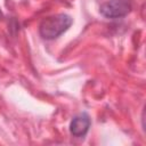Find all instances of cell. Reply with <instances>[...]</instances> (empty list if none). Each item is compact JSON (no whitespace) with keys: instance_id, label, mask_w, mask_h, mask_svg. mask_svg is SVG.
<instances>
[{"instance_id":"6da1fadb","label":"cell","mask_w":146,"mask_h":146,"mask_svg":"<svg viewBox=\"0 0 146 146\" xmlns=\"http://www.w3.org/2000/svg\"><path fill=\"white\" fill-rule=\"evenodd\" d=\"M71 16L66 14H56L43 18L39 25V33L46 40H54L62 35L72 25Z\"/></svg>"},{"instance_id":"7a4b0ae2","label":"cell","mask_w":146,"mask_h":146,"mask_svg":"<svg viewBox=\"0 0 146 146\" xmlns=\"http://www.w3.org/2000/svg\"><path fill=\"white\" fill-rule=\"evenodd\" d=\"M132 9L131 0H108L100 6V14L106 18H121Z\"/></svg>"},{"instance_id":"277c9868","label":"cell","mask_w":146,"mask_h":146,"mask_svg":"<svg viewBox=\"0 0 146 146\" xmlns=\"http://www.w3.org/2000/svg\"><path fill=\"white\" fill-rule=\"evenodd\" d=\"M2 18H3V14H2V11L0 10V21H1Z\"/></svg>"},{"instance_id":"3957f363","label":"cell","mask_w":146,"mask_h":146,"mask_svg":"<svg viewBox=\"0 0 146 146\" xmlns=\"http://www.w3.org/2000/svg\"><path fill=\"white\" fill-rule=\"evenodd\" d=\"M91 121L87 113H81L74 116L70 123V132L74 137H83L90 128Z\"/></svg>"}]
</instances>
